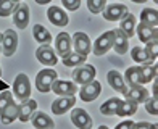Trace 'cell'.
Instances as JSON below:
<instances>
[{
    "instance_id": "1",
    "label": "cell",
    "mask_w": 158,
    "mask_h": 129,
    "mask_svg": "<svg viewBox=\"0 0 158 129\" xmlns=\"http://www.w3.org/2000/svg\"><path fill=\"white\" fill-rule=\"evenodd\" d=\"M56 77H58V74H56L55 69H52V68L40 69L37 73V76H35V87H37V90L42 92V94L50 92V87H52V84Z\"/></svg>"
},
{
    "instance_id": "2",
    "label": "cell",
    "mask_w": 158,
    "mask_h": 129,
    "mask_svg": "<svg viewBox=\"0 0 158 129\" xmlns=\"http://www.w3.org/2000/svg\"><path fill=\"white\" fill-rule=\"evenodd\" d=\"M13 95H15L19 102L21 100L29 98V95H31V82H29V77H27L24 73H19L15 77V81H13Z\"/></svg>"
},
{
    "instance_id": "3",
    "label": "cell",
    "mask_w": 158,
    "mask_h": 129,
    "mask_svg": "<svg viewBox=\"0 0 158 129\" xmlns=\"http://www.w3.org/2000/svg\"><path fill=\"white\" fill-rule=\"evenodd\" d=\"M113 39H114V31H106L102 35H98L94 42V47H92V52L97 56L105 55L108 50L113 47Z\"/></svg>"
},
{
    "instance_id": "4",
    "label": "cell",
    "mask_w": 158,
    "mask_h": 129,
    "mask_svg": "<svg viewBox=\"0 0 158 129\" xmlns=\"http://www.w3.org/2000/svg\"><path fill=\"white\" fill-rule=\"evenodd\" d=\"M77 92H79V97H81L82 102H94V100L102 94V84L95 79H92L87 84H82L81 89Z\"/></svg>"
},
{
    "instance_id": "5",
    "label": "cell",
    "mask_w": 158,
    "mask_h": 129,
    "mask_svg": "<svg viewBox=\"0 0 158 129\" xmlns=\"http://www.w3.org/2000/svg\"><path fill=\"white\" fill-rule=\"evenodd\" d=\"M95 77V68L92 64H79V66H74L73 71V79L77 85H82V84H87Z\"/></svg>"
},
{
    "instance_id": "6",
    "label": "cell",
    "mask_w": 158,
    "mask_h": 129,
    "mask_svg": "<svg viewBox=\"0 0 158 129\" xmlns=\"http://www.w3.org/2000/svg\"><path fill=\"white\" fill-rule=\"evenodd\" d=\"M18 48V34L13 29H6L2 34V53L5 56H11L15 55Z\"/></svg>"
},
{
    "instance_id": "7",
    "label": "cell",
    "mask_w": 158,
    "mask_h": 129,
    "mask_svg": "<svg viewBox=\"0 0 158 129\" xmlns=\"http://www.w3.org/2000/svg\"><path fill=\"white\" fill-rule=\"evenodd\" d=\"M50 90L55 92L56 95L60 97H69V95H76L77 89V84L74 81H61V79H55Z\"/></svg>"
},
{
    "instance_id": "8",
    "label": "cell",
    "mask_w": 158,
    "mask_h": 129,
    "mask_svg": "<svg viewBox=\"0 0 158 129\" xmlns=\"http://www.w3.org/2000/svg\"><path fill=\"white\" fill-rule=\"evenodd\" d=\"M71 45L74 47V52L81 53V55H85V56L92 52L90 39L85 32H76L73 37H71Z\"/></svg>"
},
{
    "instance_id": "9",
    "label": "cell",
    "mask_w": 158,
    "mask_h": 129,
    "mask_svg": "<svg viewBox=\"0 0 158 129\" xmlns=\"http://www.w3.org/2000/svg\"><path fill=\"white\" fill-rule=\"evenodd\" d=\"M35 58H37V61H40L42 64L50 66V68H52L53 64H56V61H58L55 50L48 44H42L37 50H35Z\"/></svg>"
},
{
    "instance_id": "10",
    "label": "cell",
    "mask_w": 158,
    "mask_h": 129,
    "mask_svg": "<svg viewBox=\"0 0 158 129\" xmlns=\"http://www.w3.org/2000/svg\"><path fill=\"white\" fill-rule=\"evenodd\" d=\"M29 5L27 3H19L15 11H13V23H15L16 27L19 29H24V27L29 24V18H31V13H29Z\"/></svg>"
},
{
    "instance_id": "11",
    "label": "cell",
    "mask_w": 158,
    "mask_h": 129,
    "mask_svg": "<svg viewBox=\"0 0 158 129\" xmlns=\"http://www.w3.org/2000/svg\"><path fill=\"white\" fill-rule=\"evenodd\" d=\"M127 100H132V102L135 103H143L145 102V98L148 97V90L143 87L142 84H134V85H129V87H126L124 94H123Z\"/></svg>"
},
{
    "instance_id": "12",
    "label": "cell",
    "mask_w": 158,
    "mask_h": 129,
    "mask_svg": "<svg viewBox=\"0 0 158 129\" xmlns=\"http://www.w3.org/2000/svg\"><path fill=\"white\" fill-rule=\"evenodd\" d=\"M129 13L127 6L123 5V3H113V5H108L105 6V10L102 11V15L106 21H119L123 16H126Z\"/></svg>"
},
{
    "instance_id": "13",
    "label": "cell",
    "mask_w": 158,
    "mask_h": 129,
    "mask_svg": "<svg viewBox=\"0 0 158 129\" xmlns=\"http://www.w3.org/2000/svg\"><path fill=\"white\" fill-rule=\"evenodd\" d=\"M71 123L79 129H90L92 127V118L85 110L74 108L71 111Z\"/></svg>"
},
{
    "instance_id": "14",
    "label": "cell",
    "mask_w": 158,
    "mask_h": 129,
    "mask_svg": "<svg viewBox=\"0 0 158 129\" xmlns=\"http://www.w3.org/2000/svg\"><path fill=\"white\" fill-rule=\"evenodd\" d=\"M35 108H37V102L32 98H26V100H21V103L18 105V119L21 123H26L29 121L31 116L34 114Z\"/></svg>"
},
{
    "instance_id": "15",
    "label": "cell",
    "mask_w": 158,
    "mask_h": 129,
    "mask_svg": "<svg viewBox=\"0 0 158 129\" xmlns=\"http://www.w3.org/2000/svg\"><path fill=\"white\" fill-rule=\"evenodd\" d=\"M74 103H76V95L60 97V98H56L52 102V111H53V114H63L73 108Z\"/></svg>"
},
{
    "instance_id": "16",
    "label": "cell",
    "mask_w": 158,
    "mask_h": 129,
    "mask_svg": "<svg viewBox=\"0 0 158 129\" xmlns=\"http://www.w3.org/2000/svg\"><path fill=\"white\" fill-rule=\"evenodd\" d=\"M47 18L53 26H58V27L66 26L68 21H69L68 15L60 8V6H50V8L47 10Z\"/></svg>"
},
{
    "instance_id": "17",
    "label": "cell",
    "mask_w": 158,
    "mask_h": 129,
    "mask_svg": "<svg viewBox=\"0 0 158 129\" xmlns=\"http://www.w3.org/2000/svg\"><path fill=\"white\" fill-rule=\"evenodd\" d=\"M106 79H108V84H110L111 89L121 92V94H124V90H126L127 85H126L124 77H123V74H121L119 71H116V69L108 71V74H106Z\"/></svg>"
},
{
    "instance_id": "18",
    "label": "cell",
    "mask_w": 158,
    "mask_h": 129,
    "mask_svg": "<svg viewBox=\"0 0 158 129\" xmlns=\"http://www.w3.org/2000/svg\"><path fill=\"white\" fill-rule=\"evenodd\" d=\"M71 35L68 32H60L55 39V48L60 53V56H64L71 52Z\"/></svg>"
},
{
    "instance_id": "19",
    "label": "cell",
    "mask_w": 158,
    "mask_h": 129,
    "mask_svg": "<svg viewBox=\"0 0 158 129\" xmlns=\"http://www.w3.org/2000/svg\"><path fill=\"white\" fill-rule=\"evenodd\" d=\"M31 121H32V126L37 129H52L55 126L53 119L44 111H37V113L34 111V114L31 116Z\"/></svg>"
},
{
    "instance_id": "20",
    "label": "cell",
    "mask_w": 158,
    "mask_h": 129,
    "mask_svg": "<svg viewBox=\"0 0 158 129\" xmlns=\"http://www.w3.org/2000/svg\"><path fill=\"white\" fill-rule=\"evenodd\" d=\"M113 47H114V52H118L119 55H124L129 48V39L126 37V34L123 32L118 27L114 29V39H113Z\"/></svg>"
},
{
    "instance_id": "21",
    "label": "cell",
    "mask_w": 158,
    "mask_h": 129,
    "mask_svg": "<svg viewBox=\"0 0 158 129\" xmlns=\"http://www.w3.org/2000/svg\"><path fill=\"white\" fill-rule=\"evenodd\" d=\"M15 119H18V105L11 100L0 113V121H2V124H11Z\"/></svg>"
},
{
    "instance_id": "22",
    "label": "cell",
    "mask_w": 158,
    "mask_h": 129,
    "mask_svg": "<svg viewBox=\"0 0 158 129\" xmlns=\"http://www.w3.org/2000/svg\"><path fill=\"white\" fill-rule=\"evenodd\" d=\"M119 21H121V23H119V29L126 34L127 39H131L132 35L135 34V16L132 15V13H127V15L123 16Z\"/></svg>"
},
{
    "instance_id": "23",
    "label": "cell",
    "mask_w": 158,
    "mask_h": 129,
    "mask_svg": "<svg viewBox=\"0 0 158 129\" xmlns=\"http://www.w3.org/2000/svg\"><path fill=\"white\" fill-rule=\"evenodd\" d=\"M135 32H137L139 39L145 44V42L156 39V27L155 26H148L145 23H140L139 26H135Z\"/></svg>"
},
{
    "instance_id": "24",
    "label": "cell",
    "mask_w": 158,
    "mask_h": 129,
    "mask_svg": "<svg viewBox=\"0 0 158 129\" xmlns=\"http://www.w3.org/2000/svg\"><path fill=\"white\" fill-rule=\"evenodd\" d=\"M123 77H124V82H126L127 85L143 84V77H142L140 66H131V68H127Z\"/></svg>"
},
{
    "instance_id": "25",
    "label": "cell",
    "mask_w": 158,
    "mask_h": 129,
    "mask_svg": "<svg viewBox=\"0 0 158 129\" xmlns=\"http://www.w3.org/2000/svg\"><path fill=\"white\" fill-rule=\"evenodd\" d=\"M137 111V103L132 102V100H121V103L118 106V110H116V116H121V118H124V116H132V114Z\"/></svg>"
},
{
    "instance_id": "26",
    "label": "cell",
    "mask_w": 158,
    "mask_h": 129,
    "mask_svg": "<svg viewBox=\"0 0 158 129\" xmlns=\"http://www.w3.org/2000/svg\"><path fill=\"white\" fill-rule=\"evenodd\" d=\"M32 35L34 39L39 42V44H50V40H52V34L47 27H44L42 24H35L32 27Z\"/></svg>"
},
{
    "instance_id": "27",
    "label": "cell",
    "mask_w": 158,
    "mask_h": 129,
    "mask_svg": "<svg viewBox=\"0 0 158 129\" xmlns=\"http://www.w3.org/2000/svg\"><path fill=\"white\" fill-rule=\"evenodd\" d=\"M140 71H142V77H143V84L152 82L156 77V64H153V61H145L140 63Z\"/></svg>"
},
{
    "instance_id": "28",
    "label": "cell",
    "mask_w": 158,
    "mask_h": 129,
    "mask_svg": "<svg viewBox=\"0 0 158 129\" xmlns=\"http://www.w3.org/2000/svg\"><path fill=\"white\" fill-rule=\"evenodd\" d=\"M119 103H121V98H118V97L108 98L105 103H102L100 111H102V114H105V116H114V113H116Z\"/></svg>"
},
{
    "instance_id": "29",
    "label": "cell",
    "mask_w": 158,
    "mask_h": 129,
    "mask_svg": "<svg viewBox=\"0 0 158 129\" xmlns=\"http://www.w3.org/2000/svg\"><path fill=\"white\" fill-rule=\"evenodd\" d=\"M140 23H145L148 26H155L158 24V11L155 8H143L140 11Z\"/></svg>"
},
{
    "instance_id": "30",
    "label": "cell",
    "mask_w": 158,
    "mask_h": 129,
    "mask_svg": "<svg viewBox=\"0 0 158 129\" xmlns=\"http://www.w3.org/2000/svg\"><path fill=\"white\" fill-rule=\"evenodd\" d=\"M61 58H63V64H66V66H79V64L85 63V58H87V56L77 53V52H69L68 55L61 56Z\"/></svg>"
},
{
    "instance_id": "31",
    "label": "cell",
    "mask_w": 158,
    "mask_h": 129,
    "mask_svg": "<svg viewBox=\"0 0 158 129\" xmlns=\"http://www.w3.org/2000/svg\"><path fill=\"white\" fill-rule=\"evenodd\" d=\"M16 6H18V2H15V0H0V16L5 18V16L13 15Z\"/></svg>"
},
{
    "instance_id": "32",
    "label": "cell",
    "mask_w": 158,
    "mask_h": 129,
    "mask_svg": "<svg viewBox=\"0 0 158 129\" xmlns=\"http://www.w3.org/2000/svg\"><path fill=\"white\" fill-rule=\"evenodd\" d=\"M143 50H145L148 60L150 61H155L156 56H158V40L156 39H152V40L145 42V48H143Z\"/></svg>"
},
{
    "instance_id": "33",
    "label": "cell",
    "mask_w": 158,
    "mask_h": 129,
    "mask_svg": "<svg viewBox=\"0 0 158 129\" xmlns=\"http://www.w3.org/2000/svg\"><path fill=\"white\" fill-rule=\"evenodd\" d=\"M105 6H106V0H87V8L94 15L102 13L105 10Z\"/></svg>"
},
{
    "instance_id": "34",
    "label": "cell",
    "mask_w": 158,
    "mask_h": 129,
    "mask_svg": "<svg viewBox=\"0 0 158 129\" xmlns=\"http://www.w3.org/2000/svg\"><path fill=\"white\" fill-rule=\"evenodd\" d=\"M131 56H132V60H134L135 63H139V64L148 61V56H147V53H145V50L140 48V47H134V48L131 50Z\"/></svg>"
},
{
    "instance_id": "35",
    "label": "cell",
    "mask_w": 158,
    "mask_h": 129,
    "mask_svg": "<svg viewBox=\"0 0 158 129\" xmlns=\"http://www.w3.org/2000/svg\"><path fill=\"white\" fill-rule=\"evenodd\" d=\"M143 103H145V110H147L150 114L156 116V114H158V102H156V98H155V97H147Z\"/></svg>"
},
{
    "instance_id": "36",
    "label": "cell",
    "mask_w": 158,
    "mask_h": 129,
    "mask_svg": "<svg viewBox=\"0 0 158 129\" xmlns=\"http://www.w3.org/2000/svg\"><path fill=\"white\" fill-rule=\"evenodd\" d=\"M11 100H13V95H11L10 90H3L2 94H0V113L3 111V108L11 102Z\"/></svg>"
},
{
    "instance_id": "37",
    "label": "cell",
    "mask_w": 158,
    "mask_h": 129,
    "mask_svg": "<svg viewBox=\"0 0 158 129\" xmlns=\"http://www.w3.org/2000/svg\"><path fill=\"white\" fill-rule=\"evenodd\" d=\"M63 6L69 11H76L79 6H81V0H61Z\"/></svg>"
},
{
    "instance_id": "38",
    "label": "cell",
    "mask_w": 158,
    "mask_h": 129,
    "mask_svg": "<svg viewBox=\"0 0 158 129\" xmlns=\"http://www.w3.org/2000/svg\"><path fill=\"white\" fill-rule=\"evenodd\" d=\"M132 124H134L132 121H129V119H127V121H123V123H119V124L116 126V129H123V127H132Z\"/></svg>"
},
{
    "instance_id": "39",
    "label": "cell",
    "mask_w": 158,
    "mask_h": 129,
    "mask_svg": "<svg viewBox=\"0 0 158 129\" xmlns=\"http://www.w3.org/2000/svg\"><path fill=\"white\" fill-rule=\"evenodd\" d=\"M132 127H155L152 123H134Z\"/></svg>"
},
{
    "instance_id": "40",
    "label": "cell",
    "mask_w": 158,
    "mask_h": 129,
    "mask_svg": "<svg viewBox=\"0 0 158 129\" xmlns=\"http://www.w3.org/2000/svg\"><path fill=\"white\" fill-rule=\"evenodd\" d=\"M50 2H52V0H35V3H39V5H47Z\"/></svg>"
},
{
    "instance_id": "41",
    "label": "cell",
    "mask_w": 158,
    "mask_h": 129,
    "mask_svg": "<svg viewBox=\"0 0 158 129\" xmlns=\"http://www.w3.org/2000/svg\"><path fill=\"white\" fill-rule=\"evenodd\" d=\"M134 3H143V2H147V0H132Z\"/></svg>"
},
{
    "instance_id": "42",
    "label": "cell",
    "mask_w": 158,
    "mask_h": 129,
    "mask_svg": "<svg viewBox=\"0 0 158 129\" xmlns=\"http://www.w3.org/2000/svg\"><path fill=\"white\" fill-rule=\"evenodd\" d=\"M0 44H2V32H0Z\"/></svg>"
},
{
    "instance_id": "43",
    "label": "cell",
    "mask_w": 158,
    "mask_h": 129,
    "mask_svg": "<svg viewBox=\"0 0 158 129\" xmlns=\"http://www.w3.org/2000/svg\"><path fill=\"white\" fill-rule=\"evenodd\" d=\"M0 77H2V68H0Z\"/></svg>"
},
{
    "instance_id": "44",
    "label": "cell",
    "mask_w": 158,
    "mask_h": 129,
    "mask_svg": "<svg viewBox=\"0 0 158 129\" xmlns=\"http://www.w3.org/2000/svg\"><path fill=\"white\" fill-rule=\"evenodd\" d=\"M15 2H21V0H15Z\"/></svg>"
},
{
    "instance_id": "45",
    "label": "cell",
    "mask_w": 158,
    "mask_h": 129,
    "mask_svg": "<svg viewBox=\"0 0 158 129\" xmlns=\"http://www.w3.org/2000/svg\"><path fill=\"white\" fill-rule=\"evenodd\" d=\"M153 2H155V3H156V2H158V0H153Z\"/></svg>"
}]
</instances>
